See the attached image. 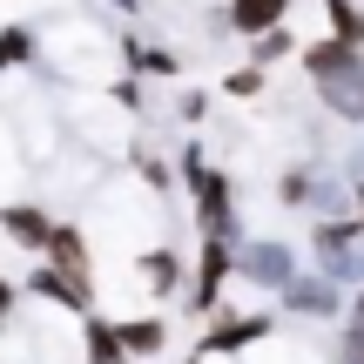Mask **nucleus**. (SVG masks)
<instances>
[{"instance_id": "nucleus-9", "label": "nucleus", "mask_w": 364, "mask_h": 364, "mask_svg": "<svg viewBox=\"0 0 364 364\" xmlns=\"http://www.w3.org/2000/svg\"><path fill=\"white\" fill-rule=\"evenodd\" d=\"M324 27H331V41H344V48L364 54V7L358 0H324Z\"/></svg>"}, {"instance_id": "nucleus-10", "label": "nucleus", "mask_w": 364, "mask_h": 364, "mask_svg": "<svg viewBox=\"0 0 364 364\" xmlns=\"http://www.w3.org/2000/svg\"><path fill=\"white\" fill-rule=\"evenodd\" d=\"M41 257H48L54 270H88V243H81V230H68V223H54V236H48Z\"/></svg>"}, {"instance_id": "nucleus-4", "label": "nucleus", "mask_w": 364, "mask_h": 364, "mask_svg": "<svg viewBox=\"0 0 364 364\" xmlns=\"http://www.w3.org/2000/svg\"><path fill=\"white\" fill-rule=\"evenodd\" d=\"M0 230H7V243H21V250H48L54 216L34 209V203H7V209H0Z\"/></svg>"}, {"instance_id": "nucleus-6", "label": "nucleus", "mask_w": 364, "mask_h": 364, "mask_svg": "<svg viewBox=\"0 0 364 364\" xmlns=\"http://www.w3.org/2000/svg\"><path fill=\"white\" fill-rule=\"evenodd\" d=\"M284 14H290V0H230V27L236 34H270V27H284Z\"/></svg>"}, {"instance_id": "nucleus-1", "label": "nucleus", "mask_w": 364, "mask_h": 364, "mask_svg": "<svg viewBox=\"0 0 364 364\" xmlns=\"http://www.w3.org/2000/svg\"><path fill=\"white\" fill-rule=\"evenodd\" d=\"M27 290H34L41 304H54V311L95 317V270H54V263H41V270L27 277Z\"/></svg>"}, {"instance_id": "nucleus-12", "label": "nucleus", "mask_w": 364, "mask_h": 364, "mask_svg": "<svg viewBox=\"0 0 364 364\" xmlns=\"http://www.w3.org/2000/svg\"><path fill=\"white\" fill-rule=\"evenodd\" d=\"M34 61V34H27L21 21H7L0 27V75H7V68H27Z\"/></svg>"}, {"instance_id": "nucleus-14", "label": "nucleus", "mask_w": 364, "mask_h": 364, "mask_svg": "<svg viewBox=\"0 0 364 364\" xmlns=\"http://www.w3.org/2000/svg\"><path fill=\"white\" fill-rule=\"evenodd\" d=\"M223 95H236V102H257V95H263V68L243 61L236 75H223Z\"/></svg>"}, {"instance_id": "nucleus-18", "label": "nucleus", "mask_w": 364, "mask_h": 364, "mask_svg": "<svg viewBox=\"0 0 364 364\" xmlns=\"http://www.w3.org/2000/svg\"><path fill=\"white\" fill-rule=\"evenodd\" d=\"M189 364H203V358H189Z\"/></svg>"}, {"instance_id": "nucleus-15", "label": "nucleus", "mask_w": 364, "mask_h": 364, "mask_svg": "<svg viewBox=\"0 0 364 364\" xmlns=\"http://www.w3.org/2000/svg\"><path fill=\"white\" fill-rule=\"evenodd\" d=\"M0 317H14V284L0 277Z\"/></svg>"}, {"instance_id": "nucleus-2", "label": "nucleus", "mask_w": 364, "mask_h": 364, "mask_svg": "<svg viewBox=\"0 0 364 364\" xmlns=\"http://www.w3.org/2000/svg\"><path fill=\"white\" fill-rule=\"evenodd\" d=\"M223 277H230V243H223V236H203V270H196V284H189V311L196 317H216Z\"/></svg>"}, {"instance_id": "nucleus-11", "label": "nucleus", "mask_w": 364, "mask_h": 364, "mask_svg": "<svg viewBox=\"0 0 364 364\" xmlns=\"http://www.w3.org/2000/svg\"><path fill=\"white\" fill-rule=\"evenodd\" d=\"M358 223H317V257H324V263H344V257H351V250H358Z\"/></svg>"}, {"instance_id": "nucleus-3", "label": "nucleus", "mask_w": 364, "mask_h": 364, "mask_svg": "<svg viewBox=\"0 0 364 364\" xmlns=\"http://www.w3.org/2000/svg\"><path fill=\"white\" fill-rule=\"evenodd\" d=\"M257 338H270V317H209L196 358H230V351H243V344H257Z\"/></svg>"}, {"instance_id": "nucleus-8", "label": "nucleus", "mask_w": 364, "mask_h": 364, "mask_svg": "<svg viewBox=\"0 0 364 364\" xmlns=\"http://www.w3.org/2000/svg\"><path fill=\"white\" fill-rule=\"evenodd\" d=\"M142 277H149V297L169 304L176 290H182V263H176V250H149V257H142Z\"/></svg>"}, {"instance_id": "nucleus-5", "label": "nucleus", "mask_w": 364, "mask_h": 364, "mask_svg": "<svg viewBox=\"0 0 364 364\" xmlns=\"http://www.w3.org/2000/svg\"><path fill=\"white\" fill-rule=\"evenodd\" d=\"M122 351L129 358H149V364H162L169 358V317H129V324H122Z\"/></svg>"}, {"instance_id": "nucleus-13", "label": "nucleus", "mask_w": 364, "mask_h": 364, "mask_svg": "<svg viewBox=\"0 0 364 364\" xmlns=\"http://www.w3.org/2000/svg\"><path fill=\"white\" fill-rule=\"evenodd\" d=\"M290 48H297V34H290V27H270V34H257V68L270 75V61H284Z\"/></svg>"}, {"instance_id": "nucleus-16", "label": "nucleus", "mask_w": 364, "mask_h": 364, "mask_svg": "<svg viewBox=\"0 0 364 364\" xmlns=\"http://www.w3.org/2000/svg\"><path fill=\"white\" fill-rule=\"evenodd\" d=\"M358 324H364V290H358Z\"/></svg>"}, {"instance_id": "nucleus-17", "label": "nucleus", "mask_w": 364, "mask_h": 364, "mask_svg": "<svg viewBox=\"0 0 364 364\" xmlns=\"http://www.w3.org/2000/svg\"><path fill=\"white\" fill-rule=\"evenodd\" d=\"M358 209H364V182H358Z\"/></svg>"}, {"instance_id": "nucleus-7", "label": "nucleus", "mask_w": 364, "mask_h": 364, "mask_svg": "<svg viewBox=\"0 0 364 364\" xmlns=\"http://www.w3.org/2000/svg\"><path fill=\"white\" fill-rule=\"evenodd\" d=\"M81 344H88V364H129V351H122V324H108L102 311L81 324Z\"/></svg>"}]
</instances>
